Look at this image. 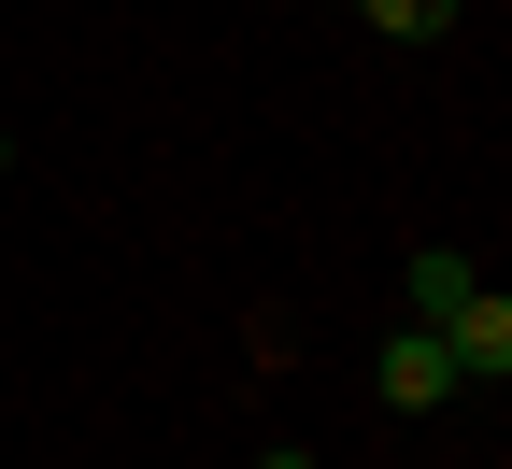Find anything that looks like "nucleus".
I'll return each instance as SVG.
<instances>
[{"label": "nucleus", "instance_id": "obj_1", "mask_svg": "<svg viewBox=\"0 0 512 469\" xmlns=\"http://www.w3.org/2000/svg\"><path fill=\"white\" fill-rule=\"evenodd\" d=\"M427 342H441V356H456V384H512V299H498V285H470L456 313H441V327H427Z\"/></svg>", "mask_w": 512, "mask_h": 469}, {"label": "nucleus", "instance_id": "obj_2", "mask_svg": "<svg viewBox=\"0 0 512 469\" xmlns=\"http://www.w3.org/2000/svg\"><path fill=\"white\" fill-rule=\"evenodd\" d=\"M370 384H384V413H441V398H456V356H441L427 327H384V356H370Z\"/></svg>", "mask_w": 512, "mask_h": 469}, {"label": "nucleus", "instance_id": "obj_3", "mask_svg": "<svg viewBox=\"0 0 512 469\" xmlns=\"http://www.w3.org/2000/svg\"><path fill=\"white\" fill-rule=\"evenodd\" d=\"M470 285H484V271H470L456 242H413V271H399V299H413V327H441V313L470 299Z\"/></svg>", "mask_w": 512, "mask_h": 469}, {"label": "nucleus", "instance_id": "obj_4", "mask_svg": "<svg viewBox=\"0 0 512 469\" xmlns=\"http://www.w3.org/2000/svg\"><path fill=\"white\" fill-rule=\"evenodd\" d=\"M356 15H370L384 43H441V29H456V0H356Z\"/></svg>", "mask_w": 512, "mask_h": 469}, {"label": "nucleus", "instance_id": "obj_5", "mask_svg": "<svg viewBox=\"0 0 512 469\" xmlns=\"http://www.w3.org/2000/svg\"><path fill=\"white\" fill-rule=\"evenodd\" d=\"M256 469H328V455H299V441H271V455H256Z\"/></svg>", "mask_w": 512, "mask_h": 469}, {"label": "nucleus", "instance_id": "obj_6", "mask_svg": "<svg viewBox=\"0 0 512 469\" xmlns=\"http://www.w3.org/2000/svg\"><path fill=\"white\" fill-rule=\"evenodd\" d=\"M0 171H15V128H0Z\"/></svg>", "mask_w": 512, "mask_h": 469}]
</instances>
